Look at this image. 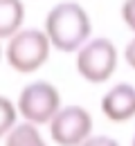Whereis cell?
<instances>
[{"label": "cell", "mask_w": 135, "mask_h": 146, "mask_svg": "<svg viewBox=\"0 0 135 146\" xmlns=\"http://www.w3.org/2000/svg\"><path fill=\"white\" fill-rule=\"evenodd\" d=\"M43 32L47 34L50 45L54 50L72 54L90 38L92 23H90L88 11L79 2L65 0V2H59L50 9Z\"/></svg>", "instance_id": "1"}, {"label": "cell", "mask_w": 135, "mask_h": 146, "mask_svg": "<svg viewBox=\"0 0 135 146\" xmlns=\"http://www.w3.org/2000/svg\"><path fill=\"white\" fill-rule=\"evenodd\" d=\"M50 50H52L50 38L43 29H36V27L23 29L20 27L16 34L9 36L5 58L11 70H16L20 74H32L47 63Z\"/></svg>", "instance_id": "2"}, {"label": "cell", "mask_w": 135, "mask_h": 146, "mask_svg": "<svg viewBox=\"0 0 135 146\" xmlns=\"http://www.w3.org/2000/svg\"><path fill=\"white\" fill-rule=\"evenodd\" d=\"M117 70V47L113 40L88 38L77 50V72L88 83H106Z\"/></svg>", "instance_id": "3"}, {"label": "cell", "mask_w": 135, "mask_h": 146, "mask_svg": "<svg viewBox=\"0 0 135 146\" xmlns=\"http://www.w3.org/2000/svg\"><path fill=\"white\" fill-rule=\"evenodd\" d=\"M16 108L23 119L36 126L50 124V119L61 108V92L50 81H32L20 90Z\"/></svg>", "instance_id": "4"}, {"label": "cell", "mask_w": 135, "mask_h": 146, "mask_svg": "<svg viewBox=\"0 0 135 146\" xmlns=\"http://www.w3.org/2000/svg\"><path fill=\"white\" fill-rule=\"evenodd\" d=\"M92 133V117L81 106H65L59 108L57 115L50 119V137L54 144L61 146H79Z\"/></svg>", "instance_id": "5"}, {"label": "cell", "mask_w": 135, "mask_h": 146, "mask_svg": "<svg viewBox=\"0 0 135 146\" xmlns=\"http://www.w3.org/2000/svg\"><path fill=\"white\" fill-rule=\"evenodd\" d=\"M101 112L106 119L122 124L135 117V88L131 83H115L101 97Z\"/></svg>", "instance_id": "6"}, {"label": "cell", "mask_w": 135, "mask_h": 146, "mask_svg": "<svg viewBox=\"0 0 135 146\" xmlns=\"http://www.w3.org/2000/svg\"><path fill=\"white\" fill-rule=\"evenodd\" d=\"M25 5L23 0H0V38H9L23 27Z\"/></svg>", "instance_id": "7"}, {"label": "cell", "mask_w": 135, "mask_h": 146, "mask_svg": "<svg viewBox=\"0 0 135 146\" xmlns=\"http://www.w3.org/2000/svg\"><path fill=\"white\" fill-rule=\"evenodd\" d=\"M5 144L9 146H43V137H41L36 124L32 121H23V124H14L11 130L5 135Z\"/></svg>", "instance_id": "8"}, {"label": "cell", "mask_w": 135, "mask_h": 146, "mask_svg": "<svg viewBox=\"0 0 135 146\" xmlns=\"http://www.w3.org/2000/svg\"><path fill=\"white\" fill-rule=\"evenodd\" d=\"M16 119H18V108L11 104V99L0 94V137H5L11 130Z\"/></svg>", "instance_id": "9"}, {"label": "cell", "mask_w": 135, "mask_h": 146, "mask_svg": "<svg viewBox=\"0 0 135 146\" xmlns=\"http://www.w3.org/2000/svg\"><path fill=\"white\" fill-rule=\"evenodd\" d=\"M122 20L131 32H135V0H124L122 2Z\"/></svg>", "instance_id": "10"}, {"label": "cell", "mask_w": 135, "mask_h": 146, "mask_svg": "<svg viewBox=\"0 0 135 146\" xmlns=\"http://www.w3.org/2000/svg\"><path fill=\"white\" fill-rule=\"evenodd\" d=\"M124 58H126V63L135 70V38L126 43V47H124Z\"/></svg>", "instance_id": "11"}, {"label": "cell", "mask_w": 135, "mask_h": 146, "mask_svg": "<svg viewBox=\"0 0 135 146\" xmlns=\"http://www.w3.org/2000/svg\"><path fill=\"white\" fill-rule=\"evenodd\" d=\"M131 144H133V146H135V135H133V139H131Z\"/></svg>", "instance_id": "12"}, {"label": "cell", "mask_w": 135, "mask_h": 146, "mask_svg": "<svg viewBox=\"0 0 135 146\" xmlns=\"http://www.w3.org/2000/svg\"><path fill=\"white\" fill-rule=\"evenodd\" d=\"M0 58H2V47H0Z\"/></svg>", "instance_id": "13"}]
</instances>
